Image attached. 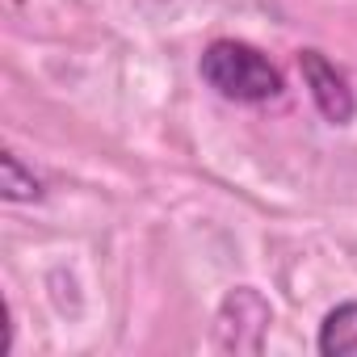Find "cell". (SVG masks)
<instances>
[{
  "label": "cell",
  "mask_w": 357,
  "mask_h": 357,
  "mask_svg": "<svg viewBox=\"0 0 357 357\" xmlns=\"http://www.w3.org/2000/svg\"><path fill=\"white\" fill-rule=\"evenodd\" d=\"M202 80L219 97L240 101V105H261V101H273L282 93V72L257 47L236 43V38H219V43L206 47Z\"/></svg>",
  "instance_id": "cell-1"
},
{
  "label": "cell",
  "mask_w": 357,
  "mask_h": 357,
  "mask_svg": "<svg viewBox=\"0 0 357 357\" xmlns=\"http://www.w3.org/2000/svg\"><path fill=\"white\" fill-rule=\"evenodd\" d=\"M298 72H303V80H307V89H311L315 109H319L332 126L353 122L357 101H353V89H349L344 72H336V63H328L319 51H298Z\"/></svg>",
  "instance_id": "cell-2"
},
{
  "label": "cell",
  "mask_w": 357,
  "mask_h": 357,
  "mask_svg": "<svg viewBox=\"0 0 357 357\" xmlns=\"http://www.w3.org/2000/svg\"><path fill=\"white\" fill-rule=\"evenodd\" d=\"M269 303L257 294V290H231L227 294V303H223V311H219V324H215V336H219V344L223 349H236V353H244V328L257 336V340H265V328H269Z\"/></svg>",
  "instance_id": "cell-3"
},
{
  "label": "cell",
  "mask_w": 357,
  "mask_h": 357,
  "mask_svg": "<svg viewBox=\"0 0 357 357\" xmlns=\"http://www.w3.org/2000/svg\"><path fill=\"white\" fill-rule=\"evenodd\" d=\"M319 353H328V357H353L357 353V303H344L324 319Z\"/></svg>",
  "instance_id": "cell-4"
},
{
  "label": "cell",
  "mask_w": 357,
  "mask_h": 357,
  "mask_svg": "<svg viewBox=\"0 0 357 357\" xmlns=\"http://www.w3.org/2000/svg\"><path fill=\"white\" fill-rule=\"evenodd\" d=\"M0 190H5L9 202H34V198H43V181H38L34 172L22 168V160L13 151L0 155Z\"/></svg>",
  "instance_id": "cell-5"
}]
</instances>
